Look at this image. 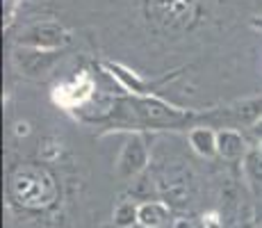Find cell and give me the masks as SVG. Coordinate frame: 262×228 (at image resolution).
<instances>
[{
    "label": "cell",
    "instance_id": "obj_11",
    "mask_svg": "<svg viewBox=\"0 0 262 228\" xmlns=\"http://www.w3.org/2000/svg\"><path fill=\"white\" fill-rule=\"evenodd\" d=\"M244 174L249 182H262V149H249L244 158Z\"/></svg>",
    "mask_w": 262,
    "mask_h": 228
},
{
    "label": "cell",
    "instance_id": "obj_7",
    "mask_svg": "<svg viewBox=\"0 0 262 228\" xmlns=\"http://www.w3.org/2000/svg\"><path fill=\"white\" fill-rule=\"evenodd\" d=\"M187 139H189L191 151L196 155H201V158H214V155H219V151H216V133L212 128H205V126L191 128Z\"/></svg>",
    "mask_w": 262,
    "mask_h": 228
},
{
    "label": "cell",
    "instance_id": "obj_5",
    "mask_svg": "<svg viewBox=\"0 0 262 228\" xmlns=\"http://www.w3.org/2000/svg\"><path fill=\"white\" fill-rule=\"evenodd\" d=\"M55 62V53L46 50H32V48H14V64L23 71L25 75H46Z\"/></svg>",
    "mask_w": 262,
    "mask_h": 228
},
{
    "label": "cell",
    "instance_id": "obj_10",
    "mask_svg": "<svg viewBox=\"0 0 262 228\" xmlns=\"http://www.w3.org/2000/svg\"><path fill=\"white\" fill-rule=\"evenodd\" d=\"M137 210H139V205L133 203V201H123V203H119L117 210H114V226L117 228H130V226L139 224Z\"/></svg>",
    "mask_w": 262,
    "mask_h": 228
},
{
    "label": "cell",
    "instance_id": "obj_9",
    "mask_svg": "<svg viewBox=\"0 0 262 228\" xmlns=\"http://www.w3.org/2000/svg\"><path fill=\"white\" fill-rule=\"evenodd\" d=\"M237 121L246 126H255L262 119V98H253V100H244L242 105H237L235 110Z\"/></svg>",
    "mask_w": 262,
    "mask_h": 228
},
{
    "label": "cell",
    "instance_id": "obj_1",
    "mask_svg": "<svg viewBox=\"0 0 262 228\" xmlns=\"http://www.w3.org/2000/svg\"><path fill=\"white\" fill-rule=\"evenodd\" d=\"M12 194L18 201V205L30 208V210H41L55 201L57 185L48 169L39 164H25L14 174Z\"/></svg>",
    "mask_w": 262,
    "mask_h": 228
},
{
    "label": "cell",
    "instance_id": "obj_8",
    "mask_svg": "<svg viewBox=\"0 0 262 228\" xmlns=\"http://www.w3.org/2000/svg\"><path fill=\"white\" fill-rule=\"evenodd\" d=\"M169 215H171V208L164 201H144V203H139V210H137L139 226L144 228H160L169 219Z\"/></svg>",
    "mask_w": 262,
    "mask_h": 228
},
{
    "label": "cell",
    "instance_id": "obj_4",
    "mask_svg": "<svg viewBox=\"0 0 262 228\" xmlns=\"http://www.w3.org/2000/svg\"><path fill=\"white\" fill-rule=\"evenodd\" d=\"M92 94H94V80L89 78V73H80L71 82L57 85L53 91V100L57 105H62V108L71 110V108L87 103L92 98Z\"/></svg>",
    "mask_w": 262,
    "mask_h": 228
},
{
    "label": "cell",
    "instance_id": "obj_3",
    "mask_svg": "<svg viewBox=\"0 0 262 228\" xmlns=\"http://www.w3.org/2000/svg\"><path fill=\"white\" fill-rule=\"evenodd\" d=\"M148 164V146H146L142 135H130L121 149L114 171L121 180H133L146 169Z\"/></svg>",
    "mask_w": 262,
    "mask_h": 228
},
{
    "label": "cell",
    "instance_id": "obj_6",
    "mask_svg": "<svg viewBox=\"0 0 262 228\" xmlns=\"http://www.w3.org/2000/svg\"><path fill=\"white\" fill-rule=\"evenodd\" d=\"M216 151L224 160H244L249 153L244 135L235 128H221L216 133Z\"/></svg>",
    "mask_w": 262,
    "mask_h": 228
},
{
    "label": "cell",
    "instance_id": "obj_2",
    "mask_svg": "<svg viewBox=\"0 0 262 228\" xmlns=\"http://www.w3.org/2000/svg\"><path fill=\"white\" fill-rule=\"evenodd\" d=\"M64 42H67V30L57 21H39L18 34L16 46L21 48H32V50H46V53H55Z\"/></svg>",
    "mask_w": 262,
    "mask_h": 228
}]
</instances>
